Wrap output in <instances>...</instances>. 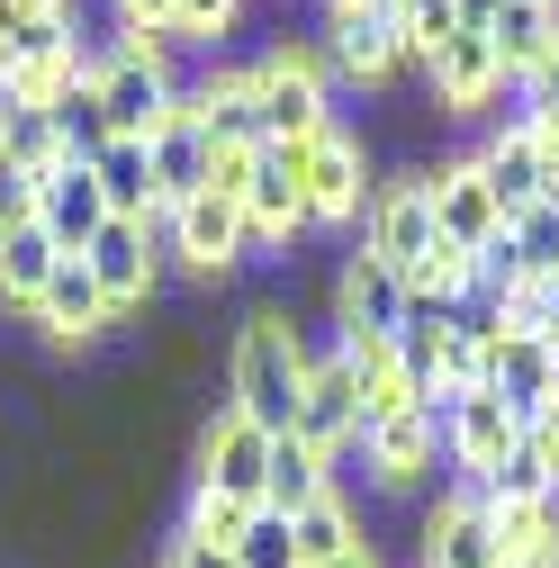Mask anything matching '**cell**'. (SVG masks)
<instances>
[{
  "label": "cell",
  "instance_id": "38",
  "mask_svg": "<svg viewBox=\"0 0 559 568\" xmlns=\"http://www.w3.org/2000/svg\"><path fill=\"white\" fill-rule=\"evenodd\" d=\"M10 226H37V172L0 163V235H10Z\"/></svg>",
  "mask_w": 559,
  "mask_h": 568
},
{
  "label": "cell",
  "instance_id": "11",
  "mask_svg": "<svg viewBox=\"0 0 559 568\" xmlns=\"http://www.w3.org/2000/svg\"><path fill=\"white\" fill-rule=\"evenodd\" d=\"M425 91H434V118H487L506 91V63L487 45V28H460L425 54Z\"/></svg>",
  "mask_w": 559,
  "mask_h": 568
},
{
  "label": "cell",
  "instance_id": "44",
  "mask_svg": "<svg viewBox=\"0 0 559 568\" xmlns=\"http://www.w3.org/2000/svg\"><path fill=\"white\" fill-rule=\"evenodd\" d=\"M451 10H460V28H487V19L506 10V0H451Z\"/></svg>",
  "mask_w": 559,
  "mask_h": 568
},
{
  "label": "cell",
  "instance_id": "17",
  "mask_svg": "<svg viewBox=\"0 0 559 568\" xmlns=\"http://www.w3.org/2000/svg\"><path fill=\"white\" fill-rule=\"evenodd\" d=\"M28 325H45L54 343H73V352H82V343H100V334L118 325L82 253H63V262H54V280H45V290H37V307H28Z\"/></svg>",
  "mask_w": 559,
  "mask_h": 568
},
{
  "label": "cell",
  "instance_id": "45",
  "mask_svg": "<svg viewBox=\"0 0 559 568\" xmlns=\"http://www.w3.org/2000/svg\"><path fill=\"white\" fill-rule=\"evenodd\" d=\"M334 568H379V550H370V541H362V550H353V559H334Z\"/></svg>",
  "mask_w": 559,
  "mask_h": 568
},
{
  "label": "cell",
  "instance_id": "26",
  "mask_svg": "<svg viewBox=\"0 0 559 568\" xmlns=\"http://www.w3.org/2000/svg\"><path fill=\"white\" fill-rule=\"evenodd\" d=\"M487 45H497V63H506V82H524L532 63L559 45V10L550 0H506L497 19H487Z\"/></svg>",
  "mask_w": 559,
  "mask_h": 568
},
{
  "label": "cell",
  "instance_id": "23",
  "mask_svg": "<svg viewBox=\"0 0 559 568\" xmlns=\"http://www.w3.org/2000/svg\"><path fill=\"white\" fill-rule=\"evenodd\" d=\"M154 190H163V207H181V199H199L207 181H217V145H207V126L190 118V100H181V118L154 135Z\"/></svg>",
  "mask_w": 559,
  "mask_h": 568
},
{
  "label": "cell",
  "instance_id": "34",
  "mask_svg": "<svg viewBox=\"0 0 559 568\" xmlns=\"http://www.w3.org/2000/svg\"><path fill=\"white\" fill-rule=\"evenodd\" d=\"M235 568H307V559H298L289 515H271V506H262V515L244 524V541H235Z\"/></svg>",
  "mask_w": 559,
  "mask_h": 568
},
{
  "label": "cell",
  "instance_id": "32",
  "mask_svg": "<svg viewBox=\"0 0 559 568\" xmlns=\"http://www.w3.org/2000/svg\"><path fill=\"white\" fill-rule=\"evenodd\" d=\"M478 496H487V506H497V515H515V506H559V487H550V460L524 443V452H506L497 469H487L478 478Z\"/></svg>",
  "mask_w": 559,
  "mask_h": 568
},
{
  "label": "cell",
  "instance_id": "25",
  "mask_svg": "<svg viewBox=\"0 0 559 568\" xmlns=\"http://www.w3.org/2000/svg\"><path fill=\"white\" fill-rule=\"evenodd\" d=\"M325 496H334V460L307 452L298 434H280V443H271V487H262V506H271V515H307V506H325Z\"/></svg>",
  "mask_w": 559,
  "mask_h": 568
},
{
  "label": "cell",
  "instance_id": "43",
  "mask_svg": "<svg viewBox=\"0 0 559 568\" xmlns=\"http://www.w3.org/2000/svg\"><path fill=\"white\" fill-rule=\"evenodd\" d=\"M541 307H550V316H541V343H559V271L541 280Z\"/></svg>",
  "mask_w": 559,
  "mask_h": 568
},
{
  "label": "cell",
  "instance_id": "22",
  "mask_svg": "<svg viewBox=\"0 0 559 568\" xmlns=\"http://www.w3.org/2000/svg\"><path fill=\"white\" fill-rule=\"evenodd\" d=\"M91 181H100V199H109V217H126V226H154V217H163L154 154L135 145V135H109V145L91 154Z\"/></svg>",
  "mask_w": 559,
  "mask_h": 568
},
{
  "label": "cell",
  "instance_id": "47",
  "mask_svg": "<svg viewBox=\"0 0 559 568\" xmlns=\"http://www.w3.org/2000/svg\"><path fill=\"white\" fill-rule=\"evenodd\" d=\"M388 10H406V0H388Z\"/></svg>",
  "mask_w": 559,
  "mask_h": 568
},
{
  "label": "cell",
  "instance_id": "2",
  "mask_svg": "<svg viewBox=\"0 0 559 568\" xmlns=\"http://www.w3.org/2000/svg\"><path fill=\"white\" fill-rule=\"evenodd\" d=\"M91 91H100L109 135H135V145H154L190 100V82L172 73V37H135V28H126V45H109L91 63Z\"/></svg>",
  "mask_w": 559,
  "mask_h": 568
},
{
  "label": "cell",
  "instance_id": "31",
  "mask_svg": "<svg viewBox=\"0 0 559 568\" xmlns=\"http://www.w3.org/2000/svg\"><path fill=\"white\" fill-rule=\"evenodd\" d=\"M497 568H559V506L497 515Z\"/></svg>",
  "mask_w": 559,
  "mask_h": 568
},
{
  "label": "cell",
  "instance_id": "30",
  "mask_svg": "<svg viewBox=\"0 0 559 568\" xmlns=\"http://www.w3.org/2000/svg\"><path fill=\"white\" fill-rule=\"evenodd\" d=\"M289 532H298V559H307V568H334V559H353V550H362V515L343 506V496H325V506L289 515Z\"/></svg>",
  "mask_w": 559,
  "mask_h": 568
},
{
  "label": "cell",
  "instance_id": "33",
  "mask_svg": "<svg viewBox=\"0 0 559 568\" xmlns=\"http://www.w3.org/2000/svg\"><path fill=\"white\" fill-rule=\"evenodd\" d=\"M0 163H19V172L63 163V154H54V126H45V100H19V109H10V126H0Z\"/></svg>",
  "mask_w": 559,
  "mask_h": 568
},
{
  "label": "cell",
  "instance_id": "28",
  "mask_svg": "<svg viewBox=\"0 0 559 568\" xmlns=\"http://www.w3.org/2000/svg\"><path fill=\"white\" fill-rule=\"evenodd\" d=\"M54 235L45 226H10V235H0V307H37V290H45V280H54Z\"/></svg>",
  "mask_w": 559,
  "mask_h": 568
},
{
  "label": "cell",
  "instance_id": "21",
  "mask_svg": "<svg viewBox=\"0 0 559 568\" xmlns=\"http://www.w3.org/2000/svg\"><path fill=\"white\" fill-rule=\"evenodd\" d=\"M190 118L207 126V145H217V154H253V145H262L253 63H244V73H207V82H190Z\"/></svg>",
  "mask_w": 559,
  "mask_h": 568
},
{
  "label": "cell",
  "instance_id": "1",
  "mask_svg": "<svg viewBox=\"0 0 559 568\" xmlns=\"http://www.w3.org/2000/svg\"><path fill=\"white\" fill-rule=\"evenodd\" d=\"M307 362L316 352L298 343L289 307H253L235 325V352H226V406L262 434H289L298 424V388H307Z\"/></svg>",
  "mask_w": 559,
  "mask_h": 568
},
{
  "label": "cell",
  "instance_id": "12",
  "mask_svg": "<svg viewBox=\"0 0 559 568\" xmlns=\"http://www.w3.org/2000/svg\"><path fill=\"white\" fill-rule=\"evenodd\" d=\"M82 262H91V280H100L109 316L154 307V290H163V244H154V226H126V217H109V226L82 244Z\"/></svg>",
  "mask_w": 559,
  "mask_h": 568
},
{
  "label": "cell",
  "instance_id": "27",
  "mask_svg": "<svg viewBox=\"0 0 559 568\" xmlns=\"http://www.w3.org/2000/svg\"><path fill=\"white\" fill-rule=\"evenodd\" d=\"M45 126H54V154H63V163H91V154L109 145V118H100V91H91V63L45 100Z\"/></svg>",
  "mask_w": 559,
  "mask_h": 568
},
{
  "label": "cell",
  "instance_id": "36",
  "mask_svg": "<svg viewBox=\"0 0 559 568\" xmlns=\"http://www.w3.org/2000/svg\"><path fill=\"white\" fill-rule=\"evenodd\" d=\"M253 515H262V506H253ZM253 515H244V506H226V496H207V487H190V515H181V532H190V541H217V550H235Z\"/></svg>",
  "mask_w": 559,
  "mask_h": 568
},
{
  "label": "cell",
  "instance_id": "10",
  "mask_svg": "<svg viewBox=\"0 0 559 568\" xmlns=\"http://www.w3.org/2000/svg\"><path fill=\"white\" fill-rule=\"evenodd\" d=\"M415 568H497V506L478 487H451L415 524Z\"/></svg>",
  "mask_w": 559,
  "mask_h": 568
},
{
  "label": "cell",
  "instance_id": "18",
  "mask_svg": "<svg viewBox=\"0 0 559 568\" xmlns=\"http://www.w3.org/2000/svg\"><path fill=\"white\" fill-rule=\"evenodd\" d=\"M37 226L54 235V253H82V244L109 226V199H100L91 163H45V172H37Z\"/></svg>",
  "mask_w": 559,
  "mask_h": 568
},
{
  "label": "cell",
  "instance_id": "37",
  "mask_svg": "<svg viewBox=\"0 0 559 568\" xmlns=\"http://www.w3.org/2000/svg\"><path fill=\"white\" fill-rule=\"evenodd\" d=\"M244 0H172V37H226Z\"/></svg>",
  "mask_w": 559,
  "mask_h": 568
},
{
  "label": "cell",
  "instance_id": "41",
  "mask_svg": "<svg viewBox=\"0 0 559 568\" xmlns=\"http://www.w3.org/2000/svg\"><path fill=\"white\" fill-rule=\"evenodd\" d=\"M118 19L135 37H172V0H118Z\"/></svg>",
  "mask_w": 559,
  "mask_h": 568
},
{
  "label": "cell",
  "instance_id": "7",
  "mask_svg": "<svg viewBox=\"0 0 559 568\" xmlns=\"http://www.w3.org/2000/svg\"><path fill=\"white\" fill-rule=\"evenodd\" d=\"M443 235H434V199H425V172H397V181H370V207H362V253H379L388 271H415Z\"/></svg>",
  "mask_w": 559,
  "mask_h": 568
},
{
  "label": "cell",
  "instance_id": "24",
  "mask_svg": "<svg viewBox=\"0 0 559 568\" xmlns=\"http://www.w3.org/2000/svg\"><path fill=\"white\" fill-rule=\"evenodd\" d=\"M343 362H353V388H362V434L388 424V415H406V406H425L415 379H406V362H397V343H343Z\"/></svg>",
  "mask_w": 559,
  "mask_h": 568
},
{
  "label": "cell",
  "instance_id": "20",
  "mask_svg": "<svg viewBox=\"0 0 559 568\" xmlns=\"http://www.w3.org/2000/svg\"><path fill=\"white\" fill-rule=\"evenodd\" d=\"M487 388H497L524 424L550 415V388H559V343L541 334H497V352H487Z\"/></svg>",
  "mask_w": 559,
  "mask_h": 568
},
{
  "label": "cell",
  "instance_id": "42",
  "mask_svg": "<svg viewBox=\"0 0 559 568\" xmlns=\"http://www.w3.org/2000/svg\"><path fill=\"white\" fill-rule=\"evenodd\" d=\"M524 443H532V452H541V460H550V487H559V406H550V415H532V424H524Z\"/></svg>",
  "mask_w": 559,
  "mask_h": 568
},
{
  "label": "cell",
  "instance_id": "16",
  "mask_svg": "<svg viewBox=\"0 0 559 568\" xmlns=\"http://www.w3.org/2000/svg\"><path fill=\"white\" fill-rule=\"evenodd\" d=\"M425 199H434V235L443 244H460V253H478V244H497V190L478 181V154H460V163H434L425 172Z\"/></svg>",
  "mask_w": 559,
  "mask_h": 568
},
{
  "label": "cell",
  "instance_id": "46",
  "mask_svg": "<svg viewBox=\"0 0 559 568\" xmlns=\"http://www.w3.org/2000/svg\"><path fill=\"white\" fill-rule=\"evenodd\" d=\"M550 207H559V181H550Z\"/></svg>",
  "mask_w": 559,
  "mask_h": 568
},
{
  "label": "cell",
  "instance_id": "13",
  "mask_svg": "<svg viewBox=\"0 0 559 568\" xmlns=\"http://www.w3.org/2000/svg\"><path fill=\"white\" fill-rule=\"evenodd\" d=\"M406 307H415L406 271H388L379 253H353V262H343V280H334V325H343V343H397Z\"/></svg>",
  "mask_w": 559,
  "mask_h": 568
},
{
  "label": "cell",
  "instance_id": "40",
  "mask_svg": "<svg viewBox=\"0 0 559 568\" xmlns=\"http://www.w3.org/2000/svg\"><path fill=\"white\" fill-rule=\"evenodd\" d=\"M163 568H235V550H217V541H190V532H172Z\"/></svg>",
  "mask_w": 559,
  "mask_h": 568
},
{
  "label": "cell",
  "instance_id": "19",
  "mask_svg": "<svg viewBox=\"0 0 559 568\" xmlns=\"http://www.w3.org/2000/svg\"><path fill=\"white\" fill-rule=\"evenodd\" d=\"M434 452H443V424H434L425 406H406V415H388V424H370V434H362V460H370V478H379L388 496H406L415 478H425Z\"/></svg>",
  "mask_w": 559,
  "mask_h": 568
},
{
  "label": "cell",
  "instance_id": "39",
  "mask_svg": "<svg viewBox=\"0 0 559 568\" xmlns=\"http://www.w3.org/2000/svg\"><path fill=\"white\" fill-rule=\"evenodd\" d=\"M515 118H550V126H559V45L524 73V109H515Z\"/></svg>",
  "mask_w": 559,
  "mask_h": 568
},
{
  "label": "cell",
  "instance_id": "4",
  "mask_svg": "<svg viewBox=\"0 0 559 568\" xmlns=\"http://www.w3.org/2000/svg\"><path fill=\"white\" fill-rule=\"evenodd\" d=\"M298 190H307V226H362V207H370V154H362V135H307L298 145Z\"/></svg>",
  "mask_w": 559,
  "mask_h": 568
},
{
  "label": "cell",
  "instance_id": "3",
  "mask_svg": "<svg viewBox=\"0 0 559 568\" xmlns=\"http://www.w3.org/2000/svg\"><path fill=\"white\" fill-rule=\"evenodd\" d=\"M253 109H262V145H307V135H325L334 126L325 63L307 45H271L253 63Z\"/></svg>",
  "mask_w": 559,
  "mask_h": 568
},
{
  "label": "cell",
  "instance_id": "29",
  "mask_svg": "<svg viewBox=\"0 0 559 568\" xmlns=\"http://www.w3.org/2000/svg\"><path fill=\"white\" fill-rule=\"evenodd\" d=\"M451 343H460V325H451L443 307H406V325H397V362H406L415 397H434V379H443V362H451Z\"/></svg>",
  "mask_w": 559,
  "mask_h": 568
},
{
  "label": "cell",
  "instance_id": "35",
  "mask_svg": "<svg viewBox=\"0 0 559 568\" xmlns=\"http://www.w3.org/2000/svg\"><path fill=\"white\" fill-rule=\"evenodd\" d=\"M506 235H515V262L532 271V280H550L559 271V207L541 199V207H524V217H506Z\"/></svg>",
  "mask_w": 559,
  "mask_h": 568
},
{
  "label": "cell",
  "instance_id": "5",
  "mask_svg": "<svg viewBox=\"0 0 559 568\" xmlns=\"http://www.w3.org/2000/svg\"><path fill=\"white\" fill-rule=\"evenodd\" d=\"M154 244L181 253L199 280H226L253 235H244V207H235L226 190H199V199H181V207H163V217H154Z\"/></svg>",
  "mask_w": 559,
  "mask_h": 568
},
{
  "label": "cell",
  "instance_id": "9",
  "mask_svg": "<svg viewBox=\"0 0 559 568\" xmlns=\"http://www.w3.org/2000/svg\"><path fill=\"white\" fill-rule=\"evenodd\" d=\"M325 54H334L362 91H379L397 63H406V28H397L388 0H325Z\"/></svg>",
  "mask_w": 559,
  "mask_h": 568
},
{
  "label": "cell",
  "instance_id": "48",
  "mask_svg": "<svg viewBox=\"0 0 559 568\" xmlns=\"http://www.w3.org/2000/svg\"><path fill=\"white\" fill-rule=\"evenodd\" d=\"M550 10H559V0H550Z\"/></svg>",
  "mask_w": 559,
  "mask_h": 568
},
{
  "label": "cell",
  "instance_id": "14",
  "mask_svg": "<svg viewBox=\"0 0 559 568\" xmlns=\"http://www.w3.org/2000/svg\"><path fill=\"white\" fill-rule=\"evenodd\" d=\"M289 434H298L307 452H325V460H334L343 443H362V388H353L343 343L307 362V388H298V424H289Z\"/></svg>",
  "mask_w": 559,
  "mask_h": 568
},
{
  "label": "cell",
  "instance_id": "8",
  "mask_svg": "<svg viewBox=\"0 0 559 568\" xmlns=\"http://www.w3.org/2000/svg\"><path fill=\"white\" fill-rule=\"evenodd\" d=\"M506 452H524V415L497 397V388H460L443 406V460L460 469V487H478Z\"/></svg>",
  "mask_w": 559,
  "mask_h": 568
},
{
  "label": "cell",
  "instance_id": "6",
  "mask_svg": "<svg viewBox=\"0 0 559 568\" xmlns=\"http://www.w3.org/2000/svg\"><path fill=\"white\" fill-rule=\"evenodd\" d=\"M271 443L280 434H262V424H244L235 406H217V415H207V434H199V487L253 515L262 487H271Z\"/></svg>",
  "mask_w": 559,
  "mask_h": 568
},
{
  "label": "cell",
  "instance_id": "15",
  "mask_svg": "<svg viewBox=\"0 0 559 568\" xmlns=\"http://www.w3.org/2000/svg\"><path fill=\"white\" fill-rule=\"evenodd\" d=\"M244 235H253V244H289V235H307L298 145H253V163H244Z\"/></svg>",
  "mask_w": 559,
  "mask_h": 568
}]
</instances>
